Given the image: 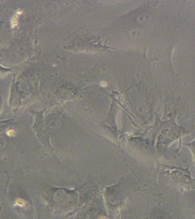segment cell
<instances>
[{"mask_svg": "<svg viewBox=\"0 0 195 219\" xmlns=\"http://www.w3.org/2000/svg\"><path fill=\"white\" fill-rule=\"evenodd\" d=\"M17 14H18V15H19V14H21V11H18ZM18 15L13 16L12 19H11V26H12V27H15L17 24H18V18H19Z\"/></svg>", "mask_w": 195, "mask_h": 219, "instance_id": "cell-1", "label": "cell"}, {"mask_svg": "<svg viewBox=\"0 0 195 219\" xmlns=\"http://www.w3.org/2000/svg\"><path fill=\"white\" fill-rule=\"evenodd\" d=\"M16 206H26V202H24L23 200H21V199H18L17 201H16Z\"/></svg>", "mask_w": 195, "mask_h": 219, "instance_id": "cell-2", "label": "cell"}, {"mask_svg": "<svg viewBox=\"0 0 195 219\" xmlns=\"http://www.w3.org/2000/svg\"><path fill=\"white\" fill-rule=\"evenodd\" d=\"M7 134L9 135V136H12V135H15V131H8L7 132Z\"/></svg>", "mask_w": 195, "mask_h": 219, "instance_id": "cell-3", "label": "cell"}, {"mask_svg": "<svg viewBox=\"0 0 195 219\" xmlns=\"http://www.w3.org/2000/svg\"><path fill=\"white\" fill-rule=\"evenodd\" d=\"M101 219H105V218H104V217H102V218H101Z\"/></svg>", "mask_w": 195, "mask_h": 219, "instance_id": "cell-4", "label": "cell"}]
</instances>
